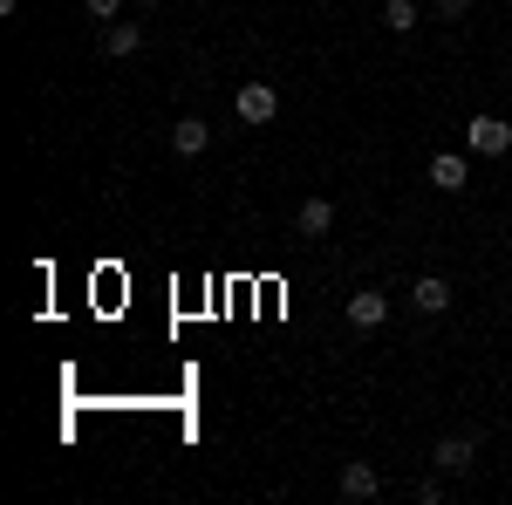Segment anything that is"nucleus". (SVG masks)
<instances>
[{
  "label": "nucleus",
  "mask_w": 512,
  "mask_h": 505,
  "mask_svg": "<svg viewBox=\"0 0 512 505\" xmlns=\"http://www.w3.org/2000/svg\"><path fill=\"white\" fill-rule=\"evenodd\" d=\"M233 110H239V123H253V130H267V123L280 117V96H274V82H246L233 96Z\"/></svg>",
  "instance_id": "nucleus-1"
},
{
  "label": "nucleus",
  "mask_w": 512,
  "mask_h": 505,
  "mask_svg": "<svg viewBox=\"0 0 512 505\" xmlns=\"http://www.w3.org/2000/svg\"><path fill=\"white\" fill-rule=\"evenodd\" d=\"M465 144H472L478 157H506L512 151V123L506 117H472L465 123Z\"/></svg>",
  "instance_id": "nucleus-2"
},
{
  "label": "nucleus",
  "mask_w": 512,
  "mask_h": 505,
  "mask_svg": "<svg viewBox=\"0 0 512 505\" xmlns=\"http://www.w3.org/2000/svg\"><path fill=\"white\" fill-rule=\"evenodd\" d=\"M431 465H437V471H472V465H478V437H472V430H451V437H437Z\"/></svg>",
  "instance_id": "nucleus-3"
},
{
  "label": "nucleus",
  "mask_w": 512,
  "mask_h": 505,
  "mask_svg": "<svg viewBox=\"0 0 512 505\" xmlns=\"http://www.w3.org/2000/svg\"><path fill=\"white\" fill-rule=\"evenodd\" d=\"M390 321V294H376V287H362V294H349V328H383Z\"/></svg>",
  "instance_id": "nucleus-4"
},
{
  "label": "nucleus",
  "mask_w": 512,
  "mask_h": 505,
  "mask_svg": "<svg viewBox=\"0 0 512 505\" xmlns=\"http://www.w3.org/2000/svg\"><path fill=\"white\" fill-rule=\"evenodd\" d=\"M431 185H437V192H465V185H472V164H465L458 151L431 157Z\"/></svg>",
  "instance_id": "nucleus-5"
},
{
  "label": "nucleus",
  "mask_w": 512,
  "mask_h": 505,
  "mask_svg": "<svg viewBox=\"0 0 512 505\" xmlns=\"http://www.w3.org/2000/svg\"><path fill=\"white\" fill-rule=\"evenodd\" d=\"M205 144H212L205 117H178V123H171V151H178V157H198Z\"/></svg>",
  "instance_id": "nucleus-6"
},
{
  "label": "nucleus",
  "mask_w": 512,
  "mask_h": 505,
  "mask_svg": "<svg viewBox=\"0 0 512 505\" xmlns=\"http://www.w3.org/2000/svg\"><path fill=\"white\" fill-rule=\"evenodd\" d=\"M294 226H301V233H308V239L335 233V205H328V198H308V205L294 212Z\"/></svg>",
  "instance_id": "nucleus-7"
},
{
  "label": "nucleus",
  "mask_w": 512,
  "mask_h": 505,
  "mask_svg": "<svg viewBox=\"0 0 512 505\" xmlns=\"http://www.w3.org/2000/svg\"><path fill=\"white\" fill-rule=\"evenodd\" d=\"M410 301H417L424 314H444V308H451V280H437V273H424V280L410 287Z\"/></svg>",
  "instance_id": "nucleus-8"
},
{
  "label": "nucleus",
  "mask_w": 512,
  "mask_h": 505,
  "mask_svg": "<svg viewBox=\"0 0 512 505\" xmlns=\"http://www.w3.org/2000/svg\"><path fill=\"white\" fill-rule=\"evenodd\" d=\"M376 485H383V478H376V465H362V458H355V465H342V499H376Z\"/></svg>",
  "instance_id": "nucleus-9"
},
{
  "label": "nucleus",
  "mask_w": 512,
  "mask_h": 505,
  "mask_svg": "<svg viewBox=\"0 0 512 505\" xmlns=\"http://www.w3.org/2000/svg\"><path fill=\"white\" fill-rule=\"evenodd\" d=\"M137 41H144L137 21H110V28H103V48H110V55H137Z\"/></svg>",
  "instance_id": "nucleus-10"
},
{
  "label": "nucleus",
  "mask_w": 512,
  "mask_h": 505,
  "mask_svg": "<svg viewBox=\"0 0 512 505\" xmlns=\"http://www.w3.org/2000/svg\"><path fill=\"white\" fill-rule=\"evenodd\" d=\"M417 21H424V14H417V0H390V7H383V28H390V35H410Z\"/></svg>",
  "instance_id": "nucleus-11"
},
{
  "label": "nucleus",
  "mask_w": 512,
  "mask_h": 505,
  "mask_svg": "<svg viewBox=\"0 0 512 505\" xmlns=\"http://www.w3.org/2000/svg\"><path fill=\"white\" fill-rule=\"evenodd\" d=\"M82 7H89V21H117L123 0H82Z\"/></svg>",
  "instance_id": "nucleus-12"
},
{
  "label": "nucleus",
  "mask_w": 512,
  "mask_h": 505,
  "mask_svg": "<svg viewBox=\"0 0 512 505\" xmlns=\"http://www.w3.org/2000/svg\"><path fill=\"white\" fill-rule=\"evenodd\" d=\"M437 14H444V21H458V14H465V0H437Z\"/></svg>",
  "instance_id": "nucleus-13"
},
{
  "label": "nucleus",
  "mask_w": 512,
  "mask_h": 505,
  "mask_svg": "<svg viewBox=\"0 0 512 505\" xmlns=\"http://www.w3.org/2000/svg\"><path fill=\"white\" fill-rule=\"evenodd\" d=\"M144 7H158V0H144Z\"/></svg>",
  "instance_id": "nucleus-14"
}]
</instances>
